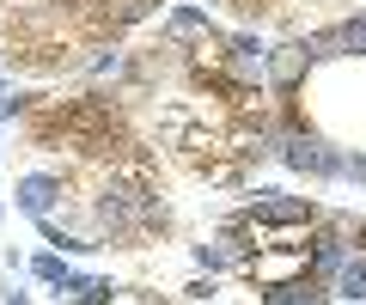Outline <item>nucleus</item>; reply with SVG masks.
I'll use <instances>...</instances> for the list:
<instances>
[{
	"label": "nucleus",
	"mask_w": 366,
	"mask_h": 305,
	"mask_svg": "<svg viewBox=\"0 0 366 305\" xmlns=\"http://www.w3.org/2000/svg\"><path fill=\"white\" fill-rule=\"evenodd\" d=\"M141 220H159V208L147 201V189L134 184V177L104 184V196H98V226H104V232H129V226H141Z\"/></svg>",
	"instance_id": "1"
},
{
	"label": "nucleus",
	"mask_w": 366,
	"mask_h": 305,
	"mask_svg": "<svg viewBox=\"0 0 366 305\" xmlns=\"http://www.w3.org/2000/svg\"><path fill=\"white\" fill-rule=\"evenodd\" d=\"M281 159H287L293 171H312V177H336V171H348V159H342V153H330L317 134H281Z\"/></svg>",
	"instance_id": "2"
},
{
	"label": "nucleus",
	"mask_w": 366,
	"mask_h": 305,
	"mask_svg": "<svg viewBox=\"0 0 366 305\" xmlns=\"http://www.w3.org/2000/svg\"><path fill=\"white\" fill-rule=\"evenodd\" d=\"M312 201L305 196H274V189H257V208H250L244 226H312Z\"/></svg>",
	"instance_id": "3"
},
{
	"label": "nucleus",
	"mask_w": 366,
	"mask_h": 305,
	"mask_svg": "<svg viewBox=\"0 0 366 305\" xmlns=\"http://www.w3.org/2000/svg\"><path fill=\"white\" fill-rule=\"evenodd\" d=\"M55 201H61V184H55V177H25V184H19V208L31 214V220H49V208Z\"/></svg>",
	"instance_id": "4"
},
{
	"label": "nucleus",
	"mask_w": 366,
	"mask_h": 305,
	"mask_svg": "<svg viewBox=\"0 0 366 305\" xmlns=\"http://www.w3.org/2000/svg\"><path fill=\"white\" fill-rule=\"evenodd\" d=\"M262 299H269V305H317V299H324V287H317L312 275H293V281L262 287Z\"/></svg>",
	"instance_id": "5"
},
{
	"label": "nucleus",
	"mask_w": 366,
	"mask_h": 305,
	"mask_svg": "<svg viewBox=\"0 0 366 305\" xmlns=\"http://www.w3.org/2000/svg\"><path fill=\"white\" fill-rule=\"evenodd\" d=\"M312 61V55H305V43L300 49H274L269 55V74H274V92H293V80H300V67Z\"/></svg>",
	"instance_id": "6"
},
{
	"label": "nucleus",
	"mask_w": 366,
	"mask_h": 305,
	"mask_svg": "<svg viewBox=\"0 0 366 305\" xmlns=\"http://www.w3.org/2000/svg\"><path fill=\"white\" fill-rule=\"evenodd\" d=\"M67 293H74V305H117V287H110V281L74 275V281H67Z\"/></svg>",
	"instance_id": "7"
},
{
	"label": "nucleus",
	"mask_w": 366,
	"mask_h": 305,
	"mask_svg": "<svg viewBox=\"0 0 366 305\" xmlns=\"http://www.w3.org/2000/svg\"><path fill=\"white\" fill-rule=\"evenodd\" d=\"M202 269H232V263H244V244H232V239H220V244H202Z\"/></svg>",
	"instance_id": "8"
},
{
	"label": "nucleus",
	"mask_w": 366,
	"mask_h": 305,
	"mask_svg": "<svg viewBox=\"0 0 366 305\" xmlns=\"http://www.w3.org/2000/svg\"><path fill=\"white\" fill-rule=\"evenodd\" d=\"M336 293L366 299V256H360V263H342V269H336Z\"/></svg>",
	"instance_id": "9"
},
{
	"label": "nucleus",
	"mask_w": 366,
	"mask_h": 305,
	"mask_svg": "<svg viewBox=\"0 0 366 305\" xmlns=\"http://www.w3.org/2000/svg\"><path fill=\"white\" fill-rule=\"evenodd\" d=\"M43 239H49V244H61V251H98V244H86V239H79V232H61V226H49V220H43Z\"/></svg>",
	"instance_id": "10"
},
{
	"label": "nucleus",
	"mask_w": 366,
	"mask_h": 305,
	"mask_svg": "<svg viewBox=\"0 0 366 305\" xmlns=\"http://www.w3.org/2000/svg\"><path fill=\"white\" fill-rule=\"evenodd\" d=\"M312 263L324 269V275H330V269H342V239H317V251H312Z\"/></svg>",
	"instance_id": "11"
},
{
	"label": "nucleus",
	"mask_w": 366,
	"mask_h": 305,
	"mask_svg": "<svg viewBox=\"0 0 366 305\" xmlns=\"http://www.w3.org/2000/svg\"><path fill=\"white\" fill-rule=\"evenodd\" d=\"M37 281H49V287H67V269H61V256H37Z\"/></svg>",
	"instance_id": "12"
},
{
	"label": "nucleus",
	"mask_w": 366,
	"mask_h": 305,
	"mask_svg": "<svg viewBox=\"0 0 366 305\" xmlns=\"http://www.w3.org/2000/svg\"><path fill=\"white\" fill-rule=\"evenodd\" d=\"M196 31H208L202 13H171V37H196Z\"/></svg>",
	"instance_id": "13"
},
{
	"label": "nucleus",
	"mask_w": 366,
	"mask_h": 305,
	"mask_svg": "<svg viewBox=\"0 0 366 305\" xmlns=\"http://www.w3.org/2000/svg\"><path fill=\"white\" fill-rule=\"evenodd\" d=\"M13 305H25V299H19V293H13Z\"/></svg>",
	"instance_id": "14"
},
{
	"label": "nucleus",
	"mask_w": 366,
	"mask_h": 305,
	"mask_svg": "<svg viewBox=\"0 0 366 305\" xmlns=\"http://www.w3.org/2000/svg\"><path fill=\"white\" fill-rule=\"evenodd\" d=\"M360 239H366V232H360Z\"/></svg>",
	"instance_id": "15"
}]
</instances>
